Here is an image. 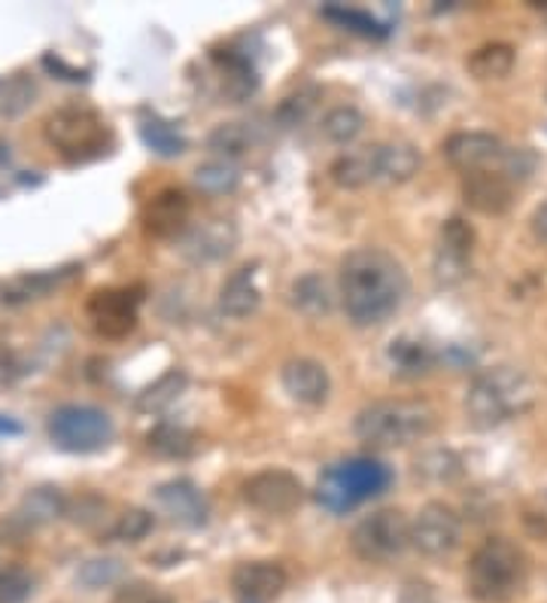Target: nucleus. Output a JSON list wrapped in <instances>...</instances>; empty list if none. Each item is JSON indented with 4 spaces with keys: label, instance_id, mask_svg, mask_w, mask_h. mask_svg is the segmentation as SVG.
I'll return each instance as SVG.
<instances>
[{
    "label": "nucleus",
    "instance_id": "f257e3e1",
    "mask_svg": "<svg viewBox=\"0 0 547 603\" xmlns=\"http://www.w3.org/2000/svg\"><path fill=\"white\" fill-rule=\"evenodd\" d=\"M408 271L380 247H359L340 262V302L356 326H380L401 309Z\"/></svg>",
    "mask_w": 547,
    "mask_h": 603
},
{
    "label": "nucleus",
    "instance_id": "f03ea898",
    "mask_svg": "<svg viewBox=\"0 0 547 603\" xmlns=\"http://www.w3.org/2000/svg\"><path fill=\"white\" fill-rule=\"evenodd\" d=\"M353 430L371 448H404L435 430V408L423 399H380L356 415Z\"/></svg>",
    "mask_w": 547,
    "mask_h": 603
},
{
    "label": "nucleus",
    "instance_id": "7ed1b4c3",
    "mask_svg": "<svg viewBox=\"0 0 547 603\" xmlns=\"http://www.w3.org/2000/svg\"><path fill=\"white\" fill-rule=\"evenodd\" d=\"M392 485V469L375 457H350L340 460L319 476L316 481V500L323 509L344 516L365 500L380 497Z\"/></svg>",
    "mask_w": 547,
    "mask_h": 603
},
{
    "label": "nucleus",
    "instance_id": "20e7f679",
    "mask_svg": "<svg viewBox=\"0 0 547 603\" xmlns=\"http://www.w3.org/2000/svg\"><path fill=\"white\" fill-rule=\"evenodd\" d=\"M529 573V561L520 545L505 537L486 540L469 561V591L484 603L511 601L523 589Z\"/></svg>",
    "mask_w": 547,
    "mask_h": 603
},
{
    "label": "nucleus",
    "instance_id": "39448f33",
    "mask_svg": "<svg viewBox=\"0 0 547 603\" xmlns=\"http://www.w3.org/2000/svg\"><path fill=\"white\" fill-rule=\"evenodd\" d=\"M529 406H533L529 384H526L520 372L508 370V366H498V370L477 375L472 387H469V396H465L469 420L481 430L498 427V424H505V420L520 415Z\"/></svg>",
    "mask_w": 547,
    "mask_h": 603
},
{
    "label": "nucleus",
    "instance_id": "423d86ee",
    "mask_svg": "<svg viewBox=\"0 0 547 603\" xmlns=\"http://www.w3.org/2000/svg\"><path fill=\"white\" fill-rule=\"evenodd\" d=\"M49 147L67 162H85L101 156L109 144V128L104 116L92 107H61L49 113L43 123Z\"/></svg>",
    "mask_w": 547,
    "mask_h": 603
},
{
    "label": "nucleus",
    "instance_id": "0eeeda50",
    "mask_svg": "<svg viewBox=\"0 0 547 603\" xmlns=\"http://www.w3.org/2000/svg\"><path fill=\"white\" fill-rule=\"evenodd\" d=\"M49 439L59 445L61 451H71V455H92V451H101L113 443L116 436V427H113V418H109L104 408L97 406H80V403H71V406L55 408L49 415Z\"/></svg>",
    "mask_w": 547,
    "mask_h": 603
},
{
    "label": "nucleus",
    "instance_id": "6e6552de",
    "mask_svg": "<svg viewBox=\"0 0 547 603\" xmlns=\"http://www.w3.org/2000/svg\"><path fill=\"white\" fill-rule=\"evenodd\" d=\"M350 545L368 564H387L411 545V521L399 509L371 512L353 528Z\"/></svg>",
    "mask_w": 547,
    "mask_h": 603
},
{
    "label": "nucleus",
    "instance_id": "1a4fd4ad",
    "mask_svg": "<svg viewBox=\"0 0 547 603\" xmlns=\"http://www.w3.org/2000/svg\"><path fill=\"white\" fill-rule=\"evenodd\" d=\"M462 540V518L448 503H429L411 524V545L425 558H444Z\"/></svg>",
    "mask_w": 547,
    "mask_h": 603
},
{
    "label": "nucleus",
    "instance_id": "9d476101",
    "mask_svg": "<svg viewBox=\"0 0 547 603\" xmlns=\"http://www.w3.org/2000/svg\"><path fill=\"white\" fill-rule=\"evenodd\" d=\"M243 500L265 516H286L302 506L304 485L286 469H265L243 481Z\"/></svg>",
    "mask_w": 547,
    "mask_h": 603
},
{
    "label": "nucleus",
    "instance_id": "9b49d317",
    "mask_svg": "<svg viewBox=\"0 0 547 603\" xmlns=\"http://www.w3.org/2000/svg\"><path fill=\"white\" fill-rule=\"evenodd\" d=\"M140 290H97L88 299V321L97 335L104 339H122L137 326V305H140Z\"/></svg>",
    "mask_w": 547,
    "mask_h": 603
},
{
    "label": "nucleus",
    "instance_id": "f8f14e48",
    "mask_svg": "<svg viewBox=\"0 0 547 603\" xmlns=\"http://www.w3.org/2000/svg\"><path fill=\"white\" fill-rule=\"evenodd\" d=\"M234 245H238V226L231 220H222V217L201 220L180 235V253L194 266L225 259L234 250Z\"/></svg>",
    "mask_w": 547,
    "mask_h": 603
},
{
    "label": "nucleus",
    "instance_id": "ddd939ff",
    "mask_svg": "<svg viewBox=\"0 0 547 603\" xmlns=\"http://www.w3.org/2000/svg\"><path fill=\"white\" fill-rule=\"evenodd\" d=\"M156 503L180 528H201L210 518L204 491L192 479H170L156 488Z\"/></svg>",
    "mask_w": 547,
    "mask_h": 603
},
{
    "label": "nucleus",
    "instance_id": "4468645a",
    "mask_svg": "<svg viewBox=\"0 0 547 603\" xmlns=\"http://www.w3.org/2000/svg\"><path fill=\"white\" fill-rule=\"evenodd\" d=\"M286 570L271 561H250L231 573V589L238 603H274L286 589Z\"/></svg>",
    "mask_w": 547,
    "mask_h": 603
},
{
    "label": "nucleus",
    "instance_id": "2eb2a0df",
    "mask_svg": "<svg viewBox=\"0 0 547 603\" xmlns=\"http://www.w3.org/2000/svg\"><path fill=\"white\" fill-rule=\"evenodd\" d=\"M505 144L490 132H456L444 141V159L456 171H484L490 162L502 159Z\"/></svg>",
    "mask_w": 547,
    "mask_h": 603
},
{
    "label": "nucleus",
    "instance_id": "dca6fc26",
    "mask_svg": "<svg viewBox=\"0 0 547 603\" xmlns=\"http://www.w3.org/2000/svg\"><path fill=\"white\" fill-rule=\"evenodd\" d=\"M280 382H283V391L290 394V399L302 403V406H323L328 399V391H332L326 366L311 357H295L283 363Z\"/></svg>",
    "mask_w": 547,
    "mask_h": 603
},
{
    "label": "nucleus",
    "instance_id": "f3484780",
    "mask_svg": "<svg viewBox=\"0 0 547 603\" xmlns=\"http://www.w3.org/2000/svg\"><path fill=\"white\" fill-rule=\"evenodd\" d=\"M189 214L192 201L182 189H161L144 214L146 232L156 238H177L189 229Z\"/></svg>",
    "mask_w": 547,
    "mask_h": 603
},
{
    "label": "nucleus",
    "instance_id": "a211bd4d",
    "mask_svg": "<svg viewBox=\"0 0 547 603\" xmlns=\"http://www.w3.org/2000/svg\"><path fill=\"white\" fill-rule=\"evenodd\" d=\"M462 196L481 214H505L511 208V180L502 171H472L462 180Z\"/></svg>",
    "mask_w": 547,
    "mask_h": 603
},
{
    "label": "nucleus",
    "instance_id": "6ab92c4d",
    "mask_svg": "<svg viewBox=\"0 0 547 603\" xmlns=\"http://www.w3.org/2000/svg\"><path fill=\"white\" fill-rule=\"evenodd\" d=\"M423 156L420 149L408 141H389V144H375V168L377 184L399 186L413 180V174L420 171Z\"/></svg>",
    "mask_w": 547,
    "mask_h": 603
},
{
    "label": "nucleus",
    "instance_id": "aec40b11",
    "mask_svg": "<svg viewBox=\"0 0 547 603\" xmlns=\"http://www.w3.org/2000/svg\"><path fill=\"white\" fill-rule=\"evenodd\" d=\"M262 305V290L255 283V266H241L219 290V311L231 321H243Z\"/></svg>",
    "mask_w": 547,
    "mask_h": 603
},
{
    "label": "nucleus",
    "instance_id": "412c9836",
    "mask_svg": "<svg viewBox=\"0 0 547 603\" xmlns=\"http://www.w3.org/2000/svg\"><path fill=\"white\" fill-rule=\"evenodd\" d=\"M213 59L219 64V74H222V95L229 101H246L250 95H255L259 89V74H255L253 62L241 55V52L225 50L213 52Z\"/></svg>",
    "mask_w": 547,
    "mask_h": 603
},
{
    "label": "nucleus",
    "instance_id": "4be33fe9",
    "mask_svg": "<svg viewBox=\"0 0 547 603\" xmlns=\"http://www.w3.org/2000/svg\"><path fill=\"white\" fill-rule=\"evenodd\" d=\"M332 180L344 189H362L368 184H377V168H375V147L353 149L347 156L332 162Z\"/></svg>",
    "mask_w": 547,
    "mask_h": 603
},
{
    "label": "nucleus",
    "instance_id": "5701e85b",
    "mask_svg": "<svg viewBox=\"0 0 547 603\" xmlns=\"http://www.w3.org/2000/svg\"><path fill=\"white\" fill-rule=\"evenodd\" d=\"M514 62H517L514 46H508V43H486V46L469 55L465 67L477 80H502V76H508L514 71Z\"/></svg>",
    "mask_w": 547,
    "mask_h": 603
},
{
    "label": "nucleus",
    "instance_id": "b1692460",
    "mask_svg": "<svg viewBox=\"0 0 547 603\" xmlns=\"http://www.w3.org/2000/svg\"><path fill=\"white\" fill-rule=\"evenodd\" d=\"M67 512V500H64V493L59 488H34L31 493H24L22 506H19V518H22L24 524H49V521H55Z\"/></svg>",
    "mask_w": 547,
    "mask_h": 603
},
{
    "label": "nucleus",
    "instance_id": "393cba45",
    "mask_svg": "<svg viewBox=\"0 0 547 603\" xmlns=\"http://www.w3.org/2000/svg\"><path fill=\"white\" fill-rule=\"evenodd\" d=\"M292 305L307 318H323L332 311V287L323 274H304L292 283Z\"/></svg>",
    "mask_w": 547,
    "mask_h": 603
},
{
    "label": "nucleus",
    "instance_id": "a878e982",
    "mask_svg": "<svg viewBox=\"0 0 547 603\" xmlns=\"http://www.w3.org/2000/svg\"><path fill=\"white\" fill-rule=\"evenodd\" d=\"M149 451H156L158 457H170V460H186L198 451V436L186 427L177 424H158L156 430L146 436Z\"/></svg>",
    "mask_w": 547,
    "mask_h": 603
},
{
    "label": "nucleus",
    "instance_id": "bb28decb",
    "mask_svg": "<svg viewBox=\"0 0 547 603\" xmlns=\"http://www.w3.org/2000/svg\"><path fill=\"white\" fill-rule=\"evenodd\" d=\"M389 363H392V372L396 375H408V378H417V375H425L435 366V354L429 351V345L423 342H413V339H399L392 342L387 351Z\"/></svg>",
    "mask_w": 547,
    "mask_h": 603
},
{
    "label": "nucleus",
    "instance_id": "cd10ccee",
    "mask_svg": "<svg viewBox=\"0 0 547 603\" xmlns=\"http://www.w3.org/2000/svg\"><path fill=\"white\" fill-rule=\"evenodd\" d=\"M241 184V168L231 159H210L194 168V186L207 196H229Z\"/></svg>",
    "mask_w": 547,
    "mask_h": 603
},
{
    "label": "nucleus",
    "instance_id": "c85d7f7f",
    "mask_svg": "<svg viewBox=\"0 0 547 603\" xmlns=\"http://www.w3.org/2000/svg\"><path fill=\"white\" fill-rule=\"evenodd\" d=\"M140 137H144L146 147L158 153V156H165V159H173V156L186 153V137L173 125L165 123L161 116H146L140 123Z\"/></svg>",
    "mask_w": 547,
    "mask_h": 603
},
{
    "label": "nucleus",
    "instance_id": "c756f323",
    "mask_svg": "<svg viewBox=\"0 0 547 603\" xmlns=\"http://www.w3.org/2000/svg\"><path fill=\"white\" fill-rule=\"evenodd\" d=\"M186 372L182 370H170L165 372L156 384H149L144 394L137 396V408L140 412H161V408H168L170 403H177V396L186 391Z\"/></svg>",
    "mask_w": 547,
    "mask_h": 603
},
{
    "label": "nucleus",
    "instance_id": "7c9ffc66",
    "mask_svg": "<svg viewBox=\"0 0 547 603\" xmlns=\"http://www.w3.org/2000/svg\"><path fill=\"white\" fill-rule=\"evenodd\" d=\"M207 147L217 153L219 159H241L246 149L253 147V135L243 123H222L217 125L210 137H207Z\"/></svg>",
    "mask_w": 547,
    "mask_h": 603
},
{
    "label": "nucleus",
    "instance_id": "2f4dec72",
    "mask_svg": "<svg viewBox=\"0 0 547 603\" xmlns=\"http://www.w3.org/2000/svg\"><path fill=\"white\" fill-rule=\"evenodd\" d=\"M462 472H465L462 457L450 448H432V451L417 457V476L429 481H456Z\"/></svg>",
    "mask_w": 547,
    "mask_h": 603
},
{
    "label": "nucleus",
    "instance_id": "473e14b6",
    "mask_svg": "<svg viewBox=\"0 0 547 603\" xmlns=\"http://www.w3.org/2000/svg\"><path fill=\"white\" fill-rule=\"evenodd\" d=\"M365 116L362 111H356L350 104L344 107H332L323 119V135L332 141V144H353L356 137L362 135Z\"/></svg>",
    "mask_w": 547,
    "mask_h": 603
},
{
    "label": "nucleus",
    "instance_id": "72a5a7b5",
    "mask_svg": "<svg viewBox=\"0 0 547 603\" xmlns=\"http://www.w3.org/2000/svg\"><path fill=\"white\" fill-rule=\"evenodd\" d=\"M323 15L328 22H335L344 31H353V34H362V38H387L389 28L380 25L377 19H371L362 10H353V7H340V3H332V7H323Z\"/></svg>",
    "mask_w": 547,
    "mask_h": 603
},
{
    "label": "nucleus",
    "instance_id": "f704fd0d",
    "mask_svg": "<svg viewBox=\"0 0 547 603\" xmlns=\"http://www.w3.org/2000/svg\"><path fill=\"white\" fill-rule=\"evenodd\" d=\"M125 573V564H122L119 558H92V561H85L80 566V573L76 579L83 582L88 591L97 589H107V585H116Z\"/></svg>",
    "mask_w": 547,
    "mask_h": 603
},
{
    "label": "nucleus",
    "instance_id": "c9c22d12",
    "mask_svg": "<svg viewBox=\"0 0 547 603\" xmlns=\"http://www.w3.org/2000/svg\"><path fill=\"white\" fill-rule=\"evenodd\" d=\"M152 528H156L152 512H146V509H125V512L116 518V524L109 528V537L122 542H140L152 533Z\"/></svg>",
    "mask_w": 547,
    "mask_h": 603
},
{
    "label": "nucleus",
    "instance_id": "e433bc0d",
    "mask_svg": "<svg viewBox=\"0 0 547 603\" xmlns=\"http://www.w3.org/2000/svg\"><path fill=\"white\" fill-rule=\"evenodd\" d=\"M34 594V576L24 566L0 570V603H24Z\"/></svg>",
    "mask_w": 547,
    "mask_h": 603
},
{
    "label": "nucleus",
    "instance_id": "4c0bfd02",
    "mask_svg": "<svg viewBox=\"0 0 547 603\" xmlns=\"http://www.w3.org/2000/svg\"><path fill=\"white\" fill-rule=\"evenodd\" d=\"M64 516H71V521L83 524V528H95V524H101L107 518V500H101L97 493H83L80 500L67 503Z\"/></svg>",
    "mask_w": 547,
    "mask_h": 603
},
{
    "label": "nucleus",
    "instance_id": "58836bf2",
    "mask_svg": "<svg viewBox=\"0 0 547 603\" xmlns=\"http://www.w3.org/2000/svg\"><path fill=\"white\" fill-rule=\"evenodd\" d=\"M316 95H319L316 89H302V92L290 95V98L280 104V111H277L280 123L286 125V128H290V125L304 123V119H307V113L314 111Z\"/></svg>",
    "mask_w": 547,
    "mask_h": 603
},
{
    "label": "nucleus",
    "instance_id": "ea45409f",
    "mask_svg": "<svg viewBox=\"0 0 547 603\" xmlns=\"http://www.w3.org/2000/svg\"><path fill=\"white\" fill-rule=\"evenodd\" d=\"M113 603H173V597L158 591L156 585H149V582H128L116 591Z\"/></svg>",
    "mask_w": 547,
    "mask_h": 603
},
{
    "label": "nucleus",
    "instance_id": "a19ab883",
    "mask_svg": "<svg viewBox=\"0 0 547 603\" xmlns=\"http://www.w3.org/2000/svg\"><path fill=\"white\" fill-rule=\"evenodd\" d=\"M535 171L533 149H505L502 153V174L508 180H526Z\"/></svg>",
    "mask_w": 547,
    "mask_h": 603
},
{
    "label": "nucleus",
    "instance_id": "79ce46f5",
    "mask_svg": "<svg viewBox=\"0 0 547 603\" xmlns=\"http://www.w3.org/2000/svg\"><path fill=\"white\" fill-rule=\"evenodd\" d=\"M441 245L453 247V250H462V253H472L474 245V232L472 226L460 217H453V220L444 222V229H441Z\"/></svg>",
    "mask_w": 547,
    "mask_h": 603
},
{
    "label": "nucleus",
    "instance_id": "37998d69",
    "mask_svg": "<svg viewBox=\"0 0 547 603\" xmlns=\"http://www.w3.org/2000/svg\"><path fill=\"white\" fill-rule=\"evenodd\" d=\"M533 232L535 238H541V241H547V198L538 205V210L533 214Z\"/></svg>",
    "mask_w": 547,
    "mask_h": 603
},
{
    "label": "nucleus",
    "instance_id": "c03bdc74",
    "mask_svg": "<svg viewBox=\"0 0 547 603\" xmlns=\"http://www.w3.org/2000/svg\"><path fill=\"white\" fill-rule=\"evenodd\" d=\"M533 7H538V10H545L547 13V3H533Z\"/></svg>",
    "mask_w": 547,
    "mask_h": 603
}]
</instances>
